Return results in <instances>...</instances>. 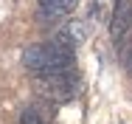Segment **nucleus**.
Returning a JSON list of instances; mask_svg holds the SVG:
<instances>
[{"mask_svg": "<svg viewBox=\"0 0 132 124\" xmlns=\"http://www.w3.org/2000/svg\"><path fill=\"white\" fill-rule=\"evenodd\" d=\"M39 93L51 101H70L79 93V79L73 76V71L45 74V76H39Z\"/></svg>", "mask_w": 132, "mask_h": 124, "instance_id": "1", "label": "nucleus"}, {"mask_svg": "<svg viewBox=\"0 0 132 124\" xmlns=\"http://www.w3.org/2000/svg\"><path fill=\"white\" fill-rule=\"evenodd\" d=\"M132 25V0H118L115 9H112V23H110V34L112 40L118 42Z\"/></svg>", "mask_w": 132, "mask_h": 124, "instance_id": "2", "label": "nucleus"}, {"mask_svg": "<svg viewBox=\"0 0 132 124\" xmlns=\"http://www.w3.org/2000/svg\"><path fill=\"white\" fill-rule=\"evenodd\" d=\"M23 62H26L28 71H34L37 76L45 74V68H48V45H31V48H26Z\"/></svg>", "mask_w": 132, "mask_h": 124, "instance_id": "3", "label": "nucleus"}, {"mask_svg": "<svg viewBox=\"0 0 132 124\" xmlns=\"http://www.w3.org/2000/svg\"><path fill=\"white\" fill-rule=\"evenodd\" d=\"M76 6H79V0H51L48 6H42V17H62V14H70Z\"/></svg>", "mask_w": 132, "mask_h": 124, "instance_id": "4", "label": "nucleus"}, {"mask_svg": "<svg viewBox=\"0 0 132 124\" xmlns=\"http://www.w3.org/2000/svg\"><path fill=\"white\" fill-rule=\"evenodd\" d=\"M20 124H48V121H45L34 107H26V110H23V116H20Z\"/></svg>", "mask_w": 132, "mask_h": 124, "instance_id": "5", "label": "nucleus"}, {"mask_svg": "<svg viewBox=\"0 0 132 124\" xmlns=\"http://www.w3.org/2000/svg\"><path fill=\"white\" fill-rule=\"evenodd\" d=\"M48 3H51V0H39V6H48Z\"/></svg>", "mask_w": 132, "mask_h": 124, "instance_id": "6", "label": "nucleus"}, {"mask_svg": "<svg viewBox=\"0 0 132 124\" xmlns=\"http://www.w3.org/2000/svg\"><path fill=\"white\" fill-rule=\"evenodd\" d=\"M129 68H132V54H129Z\"/></svg>", "mask_w": 132, "mask_h": 124, "instance_id": "7", "label": "nucleus"}]
</instances>
